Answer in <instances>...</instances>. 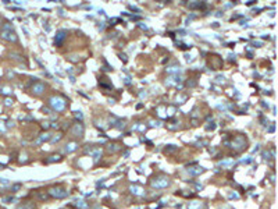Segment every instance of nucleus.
I'll return each instance as SVG.
<instances>
[{
	"label": "nucleus",
	"mask_w": 278,
	"mask_h": 209,
	"mask_svg": "<svg viewBox=\"0 0 278 209\" xmlns=\"http://www.w3.org/2000/svg\"><path fill=\"white\" fill-rule=\"evenodd\" d=\"M0 38L4 40H8V42H17L18 38H17V34L14 32V29L10 24H6L2 29V32H0Z\"/></svg>",
	"instance_id": "1"
},
{
	"label": "nucleus",
	"mask_w": 278,
	"mask_h": 209,
	"mask_svg": "<svg viewBox=\"0 0 278 209\" xmlns=\"http://www.w3.org/2000/svg\"><path fill=\"white\" fill-rule=\"evenodd\" d=\"M49 104H50L52 109H54L56 112H63L67 108V102L61 96H52L49 99Z\"/></svg>",
	"instance_id": "2"
},
{
	"label": "nucleus",
	"mask_w": 278,
	"mask_h": 209,
	"mask_svg": "<svg viewBox=\"0 0 278 209\" xmlns=\"http://www.w3.org/2000/svg\"><path fill=\"white\" fill-rule=\"evenodd\" d=\"M47 192H49V195H50V197H54V198H57V199L67 198V197L70 195L68 191H67L65 188H63V187H52Z\"/></svg>",
	"instance_id": "3"
},
{
	"label": "nucleus",
	"mask_w": 278,
	"mask_h": 209,
	"mask_svg": "<svg viewBox=\"0 0 278 209\" xmlns=\"http://www.w3.org/2000/svg\"><path fill=\"white\" fill-rule=\"evenodd\" d=\"M171 184L170 178L166 176H160V177H156L155 180L152 181V187L153 188H166L168 187Z\"/></svg>",
	"instance_id": "4"
},
{
	"label": "nucleus",
	"mask_w": 278,
	"mask_h": 209,
	"mask_svg": "<svg viewBox=\"0 0 278 209\" xmlns=\"http://www.w3.org/2000/svg\"><path fill=\"white\" fill-rule=\"evenodd\" d=\"M67 38V31L65 29H61V31H58L54 36V46H61L64 39Z\"/></svg>",
	"instance_id": "5"
},
{
	"label": "nucleus",
	"mask_w": 278,
	"mask_h": 209,
	"mask_svg": "<svg viewBox=\"0 0 278 209\" xmlns=\"http://www.w3.org/2000/svg\"><path fill=\"white\" fill-rule=\"evenodd\" d=\"M246 146V140L243 137H235L234 141H232V148H243Z\"/></svg>",
	"instance_id": "6"
},
{
	"label": "nucleus",
	"mask_w": 278,
	"mask_h": 209,
	"mask_svg": "<svg viewBox=\"0 0 278 209\" xmlns=\"http://www.w3.org/2000/svg\"><path fill=\"white\" fill-rule=\"evenodd\" d=\"M45 88H46V87H45L43 82L36 81V82L32 85V92H33V94H36V95H39V94H42V92L45 91Z\"/></svg>",
	"instance_id": "7"
},
{
	"label": "nucleus",
	"mask_w": 278,
	"mask_h": 209,
	"mask_svg": "<svg viewBox=\"0 0 278 209\" xmlns=\"http://www.w3.org/2000/svg\"><path fill=\"white\" fill-rule=\"evenodd\" d=\"M188 172H189V174H192V176H199V174L205 173V169L200 167V166H196V167H189Z\"/></svg>",
	"instance_id": "8"
},
{
	"label": "nucleus",
	"mask_w": 278,
	"mask_h": 209,
	"mask_svg": "<svg viewBox=\"0 0 278 209\" xmlns=\"http://www.w3.org/2000/svg\"><path fill=\"white\" fill-rule=\"evenodd\" d=\"M71 133L74 134V135H82L83 134V126L82 124H75V126H74V128H72L71 130Z\"/></svg>",
	"instance_id": "9"
},
{
	"label": "nucleus",
	"mask_w": 278,
	"mask_h": 209,
	"mask_svg": "<svg viewBox=\"0 0 278 209\" xmlns=\"http://www.w3.org/2000/svg\"><path fill=\"white\" fill-rule=\"evenodd\" d=\"M77 146H78L77 142H70V144H67L65 145V148H64L65 153H71V152H74L77 149Z\"/></svg>",
	"instance_id": "10"
},
{
	"label": "nucleus",
	"mask_w": 278,
	"mask_h": 209,
	"mask_svg": "<svg viewBox=\"0 0 278 209\" xmlns=\"http://www.w3.org/2000/svg\"><path fill=\"white\" fill-rule=\"evenodd\" d=\"M130 191L132 192L134 195H143V190H142L139 185H131Z\"/></svg>",
	"instance_id": "11"
},
{
	"label": "nucleus",
	"mask_w": 278,
	"mask_h": 209,
	"mask_svg": "<svg viewBox=\"0 0 278 209\" xmlns=\"http://www.w3.org/2000/svg\"><path fill=\"white\" fill-rule=\"evenodd\" d=\"M205 7H206V3H203V2L189 3V8H193V10H195V8H199V10H200V8H205Z\"/></svg>",
	"instance_id": "12"
},
{
	"label": "nucleus",
	"mask_w": 278,
	"mask_h": 209,
	"mask_svg": "<svg viewBox=\"0 0 278 209\" xmlns=\"http://www.w3.org/2000/svg\"><path fill=\"white\" fill-rule=\"evenodd\" d=\"M202 206V204L198 201H193V202H189L188 204V209H199Z\"/></svg>",
	"instance_id": "13"
},
{
	"label": "nucleus",
	"mask_w": 278,
	"mask_h": 209,
	"mask_svg": "<svg viewBox=\"0 0 278 209\" xmlns=\"http://www.w3.org/2000/svg\"><path fill=\"white\" fill-rule=\"evenodd\" d=\"M61 160V156L60 155H52L50 158L46 160V163H52V162H60Z\"/></svg>",
	"instance_id": "14"
},
{
	"label": "nucleus",
	"mask_w": 278,
	"mask_h": 209,
	"mask_svg": "<svg viewBox=\"0 0 278 209\" xmlns=\"http://www.w3.org/2000/svg\"><path fill=\"white\" fill-rule=\"evenodd\" d=\"M177 82H181V78H180V77L168 78V81H166V84H168V85H171V84H177Z\"/></svg>",
	"instance_id": "15"
},
{
	"label": "nucleus",
	"mask_w": 278,
	"mask_h": 209,
	"mask_svg": "<svg viewBox=\"0 0 278 209\" xmlns=\"http://www.w3.org/2000/svg\"><path fill=\"white\" fill-rule=\"evenodd\" d=\"M271 155H273V158H274V151H271V152H270V151H264V152H263V158H264V159H267V160H268V159H271V158H270Z\"/></svg>",
	"instance_id": "16"
},
{
	"label": "nucleus",
	"mask_w": 278,
	"mask_h": 209,
	"mask_svg": "<svg viewBox=\"0 0 278 209\" xmlns=\"http://www.w3.org/2000/svg\"><path fill=\"white\" fill-rule=\"evenodd\" d=\"M75 205H77V208H81V209L88 208V205L83 201H75Z\"/></svg>",
	"instance_id": "17"
},
{
	"label": "nucleus",
	"mask_w": 278,
	"mask_h": 209,
	"mask_svg": "<svg viewBox=\"0 0 278 209\" xmlns=\"http://www.w3.org/2000/svg\"><path fill=\"white\" fill-rule=\"evenodd\" d=\"M33 208H35V205H33L32 202H29V204H25V205L20 206L18 209H33Z\"/></svg>",
	"instance_id": "18"
},
{
	"label": "nucleus",
	"mask_w": 278,
	"mask_h": 209,
	"mask_svg": "<svg viewBox=\"0 0 278 209\" xmlns=\"http://www.w3.org/2000/svg\"><path fill=\"white\" fill-rule=\"evenodd\" d=\"M167 71L170 72V74H178V72H181V69L180 67H173V69H168Z\"/></svg>",
	"instance_id": "19"
},
{
	"label": "nucleus",
	"mask_w": 278,
	"mask_h": 209,
	"mask_svg": "<svg viewBox=\"0 0 278 209\" xmlns=\"http://www.w3.org/2000/svg\"><path fill=\"white\" fill-rule=\"evenodd\" d=\"M178 149V146H175V145H167L166 146V152H174V151H177Z\"/></svg>",
	"instance_id": "20"
},
{
	"label": "nucleus",
	"mask_w": 278,
	"mask_h": 209,
	"mask_svg": "<svg viewBox=\"0 0 278 209\" xmlns=\"http://www.w3.org/2000/svg\"><path fill=\"white\" fill-rule=\"evenodd\" d=\"M118 145L117 144H113V145H110V146H108V151L110 152H116V151H118Z\"/></svg>",
	"instance_id": "21"
},
{
	"label": "nucleus",
	"mask_w": 278,
	"mask_h": 209,
	"mask_svg": "<svg viewBox=\"0 0 278 209\" xmlns=\"http://www.w3.org/2000/svg\"><path fill=\"white\" fill-rule=\"evenodd\" d=\"M20 188H21V184H14V185L11 187V192H17Z\"/></svg>",
	"instance_id": "22"
},
{
	"label": "nucleus",
	"mask_w": 278,
	"mask_h": 209,
	"mask_svg": "<svg viewBox=\"0 0 278 209\" xmlns=\"http://www.w3.org/2000/svg\"><path fill=\"white\" fill-rule=\"evenodd\" d=\"M100 156H102V151H99V149H98V151H95V152H93V158H95V160H98V159L100 158Z\"/></svg>",
	"instance_id": "23"
},
{
	"label": "nucleus",
	"mask_w": 278,
	"mask_h": 209,
	"mask_svg": "<svg viewBox=\"0 0 278 209\" xmlns=\"http://www.w3.org/2000/svg\"><path fill=\"white\" fill-rule=\"evenodd\" d=\"M15 198H13V197H6V198L3 199V202H6V204H11V202H14Z\"/></svg>",
	"instance_id": "24"
},
{
	"label": "nucleus",
	"mask_w": 278,
	"mask_h": 209,
	"mask_svg": "<svg viewBox=\"0 0 278 209\" xmlns=\"http://www.w3.org/2000/svg\"><path fill=\"white\" fill-rule=\"evenodd\" d=\"M231 163H232V160H231V159H228V160H224V162H221L220 165H221V166H230Z\"/></svg>",
	"instance_id": "25"
},
{
	"label": "nucleus",
	"mask_w": 278,
	"mask_h": 209,
	"mask_svg": "<svg viewBox=\"0 0 278 209\" xmlns=\"http://www.w3.org/2000/svg\"><path fill=\"white\" fill-rule=\"evenodd\" d=\"M49 138H50V137H49V135H47V134H45L43 137H40V138H39V140H38V142H42V141H46V140H49Z\"/></svg>",
	"instance_id": "26"
},
{
	"label": "nucleus",
	"mask_w": 278,
	"mask_h": 209,
	"mask_svg": "<svg viewBox=\"0 0 278 209\" xmlns=\"http://www.w3.org/2000/svg\"><path fill=\"white\" fill-rule=\"evenodd\" d=\"M128 8H130V10H132V11H136V13H141V10H139L138 7H135V6H128Z\"/></svg>",
	"instance_id": "27"
},
{
	"label": "nucleus",
	"mask_w": 278,
	"mask_h": 209,
	"mask_svg": "<svg viewBox=\"0 0 278 209\" xmlns=\"http://www.w3.org/2000/svg\"><path fill=\"white\" fill-rule=\"evenodd\" d=\"M210 124H211V126H207L206 127V130H214V128H216V124H214V123H210Z\"/></svg>",
	"instance_id": "28"
},
{
	"label": "nucleus",
	"mask_w": 278,
	"mask_h": 209,
	"mask_svg": "<svg viewBox=\"0 0 278 209\" xmlns=\"http://www.w3.org/2000/svg\"><path fill=\"white\" fill-rule=\"evenodd\" d=\"M120 59H121L124 63H127V56H125V54H120Z\"/></svg>",
	"instance_id": "29"
},
{
	"label": "nucleus",
	"mask_w": 278,
	"mask_h": 209,
	"mask_svg": "<svg viewBox=\"0 0 278 209\" xmlns=\"http://www.w3.org/2000/svg\"><path fill=\"white\" fill-rule=\"evenodd\" d=\"M188 85H189V87H195L196 82H195V81H188Z\"/></svg>",
	"instance_id": "30"
},
{
	"label": "nucleus",
	"mask_w": 278,
	"mask_h": 209,
	"mask_svg": "<svg viewBox=\"0 0 278 209\" xmlns=\"http://www.w3.org/2000/svg\"><path fill=\"white\" fill-rule=\"evenodd\" d=\"M75 116L77 117H80V120H82V114H81V112H75Z\"/></svg>",
	"instance_id": "31"
},
{
	"label": "nucleus",
	"mask_w": 278,
	"mask_h": 209,
	"mask_svg": "<svg viewBox=\"0 0 278 209\" xmlns=\"http://www.w3.org/2000/svg\"><path fill=\"white\" fill-rule=\"evenodd\" d=\"M231 198H235V199H238V198H239V195H238V194H235V192H234V194H231Z\"/></svg>",
	"instance_id": "32"
},
{
	"label": "nucleus",
	"mask_w": 278,
	"mask_h": 209,
	"mask_svg": "<svg viewBox=\"0 0 278 209\" xmlns=\"http://www.w3.org/2000/svg\"><path fill=\"white\" fill-rule=\"evenodd\" d=\"M43 112L46 113V114H50V113H49V112H50V110H49V109H47V108H43Z\"/></svg>",
	"instance_id": "33"
},
{
	"label": "nucleus",
	"mask_w": 278,
	"mask_h": 209,
	"mask_svg": "<svg viewBox=\"0 0 278 209\" xmlns=\"http://www.w3.org/2000/svg\"><path fill=\"white\" fill-rule=\"evenodd\" d=\"M246 4H248V6H252V4H255V0H250V2H248Z\"/></svg>",
	"instance_id": "34"
},
{
	"label": "nucleus",
	"mask_w": 278,
	"mask_h": 209,
	"mask_svg": "<svg viewBox=\"0 0 278 209\" xmlns=\"http://www.w3.org/2000/svg\"><path fill=\"white\" fill-rule=\"evenodd\" d=\"M255 46H256V47H260L261 43H260V42H255Z\"/></svg>",
	"instance_id": "35"
},
{
	"label": "nucleus",
	"mask_w": 278,
	"mask_h": 209,
	"mask_svg": "<svg viewBox=\"0 0 278 209\" xmlns=\"http://www.w3.org/2000/svg\"><path fill=\"white\" fill-rule=\"evenodd\" d=\"M230 60H235V54H230Z\"/></svg>",
	"instance_id": "36"
},
{
	"label": "nucleus",
	"mask_w": 278,
	"mask_h": 209,
	"mask_svg": "<svg viewBox=\"0 0 278 209\" xmlns=\"http://www.w3.org/2000/svg\"><path fill=\"white\" fill-rule=\"evenodd\" d=\"M268 131H270V133H273V131H274V126H271L270 128H268Z\"/></svg>",
	"instance_id": "37"
},
{
	"label": "nucleus",
	"mask_w": 278,
	"mask_h": 209,
	"mask_svg": "<svg viewBox=\"0 0 278 209\" xmlns=\"http://www.w3.org/2000/svg\"><path fill=\"white\" fill-rule=\"evenodd\" d=\"M95 209H100V206H95Z\"/></svg>",
	"instance_id": "38"
},
{
	"label": "nucleus",
	"mask_w": 278,
	"mask_h": 209,
	"mask_svg": "<svg viewBox=\"0 0 278 209\" xmlns=\"http://www.w3.org/2000/svg\"><path fill=\"white\" fill-rule=\"evenodd\" d=\"M2 167H4V165H0V169H2Z\"/></svg>",
	"instance_id": "39"
},
{
	"label": "nucleus",
	"mask_w": 278,
	"mask_h": 209,
	"mask_svg": "<svg viewBox=\"0 0 278 209\" xmlns=\"http://www.w3.org/2000/svg\"><path fill=\"white\" fill-rule=\"evenodd\" d=\"M136 209H139V208H136Z\"/></svg>",
	"instance_id": "40"
}]
</instances>
